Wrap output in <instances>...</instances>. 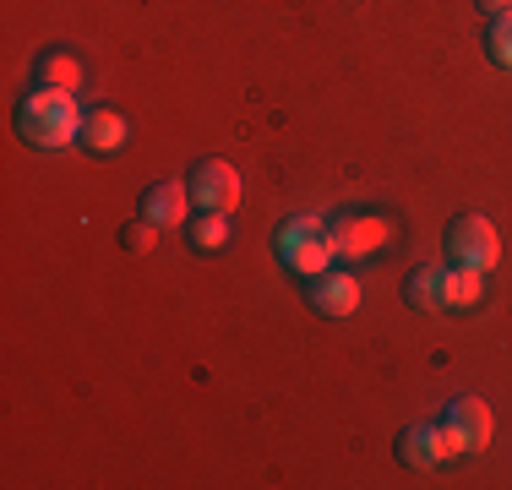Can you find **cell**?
Masks as SVG:
<instances>
[{
	"mask_svg": "<svg viewBox=\"0 0 512 490\" xmlns=\"http://www.w3.org/2000/svg\"><path fill=\"white\" fill-rule=\"evenodd\" d=\"M82 109H77V93L66 88H33L17 109V131L28 137L33 147H71L82 142Z\"/></svg>",
	"mask_w": 512,
	"mask_h": 490,
	"instance_id": "cell-1",
	"label": "cell"
},
{
	"mask_svg": "<svg viewBox=\"0 0 512 490\" xmlns=\"http://www.w3.org/2000/svg\"><path fill=\"white\" fill-rule=\"evenodd\" d=\"M278 256H284V267H289V273H300V278H316V273H327V267L338 262L333 240H327V224H322V218H311V213L278 224Z\"/></svg>",
	"mask_w": 512,
	"mask_h": 490,
	"instance_id": "cell-2",
	"label": "cell"
},
{
	"mask_svg": "<svg viewBox=\"0 0 512 490\" xmlns=\"http://www.w3.org/2000/svg\"><path fill=\"white\" fill-rule=\"evenodd\" d=\"M447 256H453L458 267H480V273H491L496 262H502V240H496L491 218L480 213H463L447 224Z\"/></svg>",
	"mask_w": 512,
	"mask_h": 490,
	"instance_id": "cell-3",
	"label": "cell"
},
{
	"mask_svg": "<svg viewBox=\"0 0 512 490\" xmlns=\"http://www.w3.org/2000/svg\"><path fill=\"white\" fill-rule=\"evenodd\" d=\"M327 240H333L338 262H360V256L382 251V245L393 240V224H387L382 213H338L333 224H327Z\"/></svg>",
	"mask_w": 512,
	"mask_h": 490,
	"instance_id": "cell-4",
	"label": "cell"
},
{
	"mask_svg": "<svg viewBox=\"0 0 512 490\" xmlns=\"http://www.w3.org/2000/svg\"><path fill=\"white\" fill-rule=\"evenodd\" d=\"M191 202H197L202 213H235L240 207L235 164H224V158H202V164L191 169Z\"/></svg>",
	"mask_w": 512,
	"mask_h": 490,
	"instance_id": "cell-5",
	"label": "cell"
},
{
	"mask_svg": "<svg viewBox=\"0 0 512 490\" xmlns=\"http://www.w3.org/2000/svg\"><path fill=\"white\" fill-rule=\"evenodd\" d=\"M306 300H311L322 316H333V322H349V316L360 311L365 294H360V278H355V273H338V267H327V273L311 278Z\"/></svg>",
	"mask_w": 512,
	"mask_h": 490,
	"instance_id": "cell-6",
	"label": "cell"
},
{
	"mask_svg": "<svg viewBox=\"0 0 512 490\" xmlns=\"http://www.w3.org/2000/svg\"><path fill=\"white\" fill-rule=\"evenodd\" d=\"M191 186H180V180H158V186L142 191V218L158 229H175V224H191Z\"/></svg>",
	"mask_w": 512,
	"mask_h": 490,
	"instance_id": "cell-7",
	"label": "cell"
},
{
	"mask_svg": "<svg viewBox=\"0 0 512 490\" xmlns=\"http://www.w3.org/2000/svg\"><path fill=\"white\" fill-rule=\"evenodd\" d=\"M447 425H458V436L469 441V452H485L491 447V431H496V420H491V409H485V398H453L447 403Z\"/></svg>",
	"mask_w": 512,
	"mask_h": 490,
	"instance_id": "cell-8",
	"label": "cell"
},
{
	"mask_svg": "<svg viewBox=\"0 0 512 490\" xmlns=\"http://www.w3.org/2000/svg\"><path fill=\"white\" fill-rule=\"evenodd\" d=\"M131 137L126 115H115V109H88V120H82V147L88 153H120Z\"/></svg>",
	"mask_w": 512,
	"mask_h": 490,
	"instance_id": "cell-9",
	"label": "cell"
},
{
	"mask_svg": "<svg viewBox=\"0 0 512 490\" xmlns=\"http://www.w3.org/2000/svg\"><path fill=\"white\" fill-rule=\"evenodd\" d=\"M33 88H66V93H77L82 88V60L66 55V49H44V55L33 60Z\"/></svg>",
	"mask_w": 512,
	"mask_h": 490,
	"instance_id": "cell-10",
	"label": "cell"
},
{
	"mask_svg": "<svg viewBox=\"0 0 512 490\" xmlns=\"http://www.w3.org/2000/svg\"><path fill=\"white\" fill-rule=\"evenodd\" d=\"M485 300V273L480 267H447L442 273V311H474Z\"/></svg>",
	"mask_w": 512,
	"mask_h": 490,
	"instance_id": "cell-11",
	"label": "cell"
},
{
	"mask_svg": "<svg viewBox=\"0 0 512 490\" xmlns=\"http://www.w3.org/2000/svg\"><path fill=\"white\" fill-rule=\"evenodd\" d=\"M398 463L404 469H436V463H447L442 458V447H436V425H409L404 436H398Z\"/></svg>",
	"mask_w": 512,
	"mask_h": 490,
	"instance_id": "cell-12",
	"label": "cell"
},
{
	"mask_svg": "<svg viewBox=\"0 0 512 490\" xmlns=\"http://www.w3.org/2000/svg\"><path fill=\"white\" fill-rule=\"evenodd\" d=\"M442 273L447 267H420V273H409L404 300L414 305V311H442Z\"/></svg>",
	"mask_w": 512,
	"mask_h": 490,
	"instance_id": "cell-13",
	"label": "cell"
},
{
	"mask_svg": "<svg viewBox=\"0 0 512 490\" xmlns=\"http://www.w3.org/2000/svg\"><path fill=\"white\" fill-rule=\"evenodd\" d=\"M186 235H191L197 251H218V245H229V218L224 213H202V218L186 224Z\"/></svg>",
	"mask_w": 512,
	"mask_h": 490,
	"instance_id": "cell-14",
	"label": "cell"
},
{
	"mask_svg": "<svg viewBox=\"0 0 512 490\" xmlns=\"http://www.w3.org/2000/svg\"><path fill=\"white\" fill-rule=\"evenodd\" d=\"M485 49L502 71H512V11L507 17H491V33H485Z\"/></svg>",
	"mask_w": 512,
	"mask_h": 490,
	"instance_id": "cell-15",
	"label": "cell"
},
{
	"mask_svg": "<svg viewBox=\"0 0 512 490\" xmlns=\"http://www.w3.org/2000/svg\"><path fill=\"white\" fill-rule=\"evenodd\" d=\"M436 447H442V458H463V452H469V441L458 436V425H436Z\"/></svg>",
	"mask_w": 512,
	"mask_h": 490,
	"instance_id": "cell-16",
	"label": "cell"
},
{
	"mask_svg": "<svg viewBox=\"0 0 512 490\" xmlns=\"http://www.w3.org/2000/svg\"><path fill=\"white\" fill-rule=\"evenodd\" d=\"M153 235H158V224H148V218H137V224L126 229V245H131V251H153Z\"/></svg>",
	"mask_w": 512,
	"mask_h": 490,
	"instance_id": "cell-17",
	"label": "cell"
},
{
	"mask_svg": "<svg viewBox=\"0 0 512 490\" xmlns=\"http://www.w3.org/2000/svg\"><path fill=\"white\" fill-rule=\"evenodd\" d=\"M480 11H485V17H507L512 0H480Z\"/></svg>",
	"mask_w": 512,
	"mask_h": 490,
	"instance_id": "cell-18",
	"label": "cell"
}]
</instances>
